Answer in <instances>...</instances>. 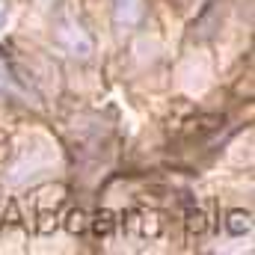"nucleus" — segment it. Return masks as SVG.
<instances>
[{
    "label": "nucleus",
    "instance_id": "nucleus-3",
    "mask_svg": "<svg viewBox=\"0 0 255 255\" xmlns=\"http://www.w3.org/2000/svg\"><path fill=\"white\" fill-rule=\"evenodd\" d=\"M250 214L247 211H232L229 214V232L232 235H244V232H250Z\"/></svg>",
    "mask_w": 255,
    "mask_h": 255
},
{
    "label": "nucleus",
    "instance_id": "nucleus-2",
    "mask_svg": "<svg viewBox=\"0 0 255 255\" xmlns=\"http://www.w3.org/2000/svg\"><path fill=\"white\" fill-rule=\"evenodd\" d=\"M142 18V0H113V24L119 33H128Z\"/></svg>",
    "mask_w": 255,
    "mask_h": 255
},
{
    "label": "nucleus",
    "instance_id": "nucleus-1",
    "mask_svg": "<svg viewBox=\"0 0 255 255\" xmlns=\"http://www.w3.org/2000/svg\"><path fill=\"white\" fill-rule=\"evenodd\" d=\"M54 45L71 60H89L95 54V39L89 36L86 24L74 15L71 6H60L54 18Z\"/></svg>",
    "mask_w": 255,
    "mask_h": 255
},
{
    "label": "nucleus",
    "instance_id": "nucleus-4",
    "mask_svg": "<svg viewBox=\"0 0 255 255\" xmlns=\"http://www.w3.org/2000/svg\"><path fill=\"white\" fill-rule=\"evenodd\" d=\"M6 21H9V0H0V30L6 27Z\"/></svg>",
    "mask_w": 255,
    "mask_h": 255
}]
</instances>
